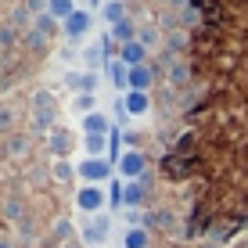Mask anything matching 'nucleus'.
Returning <instances> with one entry per match:
<instances>
[{
	"label": "nucleus",
	"instance_id": "nucleus-15",
	"mask_svg": "<svg viewBox=\"0 0 248 248\" xmlns=\"http://www.w3.org/2000/svg\"><path fill=\"white\" fill-rule=\"evenodd\" d=\"M108 76H112L115 90H130V65H123V62H108Z\"/></svg>",
	"mask_w": 248,
	"mask_h": 248
},
{
	"label": "nucleus",
	"instance_id": "nucleus-2",
	"mask_svg": "<svg viewBox=\"0 0 248 248\" xmlns=\"http://www.w3.org/2000/svg\"><path fill=\"white\" fill-rule=\"evenodd\" d=\"M76 169H79V176L87 184H97V187L105 184V180H112V173H115V166L108 158H83Z\"/></svg>",
	"mask_w": 248,
	"mask_h": 248
},
{
	"label": "nucleus",
	"instance_id": "nucleus-21",
	"mask_svg": "<svg viewBox=\"0 0 248 248\" xmlns=\"http://www.w3.org/2000/svg\"><path fill=\"white\" fill-rule=\"evenodd\" d=\"M105 54H108V50H105V44H93V47H87V54H83V58H87L90 72H93V68H97L101 62H105Z\"/></svg>",
	"mask_w": 248,
	"mask_h": 248
},
{
	"label": "nucleus",
	"instance_id": "nucleus-9",
	"mask_svg": "<svg viewBox=\"0 0 248 248\" xmlns=\"http://www.w3.org/2000/svg\"><path fill=\"white\" fill-rule=\"evenodd\" d=\"M68 87H72L76 93H93L97 90V72H90V68L87 72H72L68 76Z\"/></svg>",
	"mask_w": 248,
	"mask_h": 248
},
{
	"label": "nucleus",
	"instance_id": "nucleus-8",
	"mask_svg": "<svg viewBox=\"0 0 248 248\" xmlns=\"http://www.w3.org/2000/svg\"><path fill=\"white\" fill-rule=\"evenodd\" d=\"M123 108H126V115H144V112L151 108V97H148L144 90H126Z\"/></svg>",
	"mask_w": 248,
	"mask_h": 248
},
{
	"label": "nucleus",
	"instance_id": "nucleus-18",
	"mask_svg": "<svg viewBox=\"0 0 248 248\" xmlns=\"http://www.w3.org/2000/svg\"><path fill=\"white\" fill-rule=\"evenodd\" d=\"M76 11H79V7H76L72 0H50V7H47V15H54V18H62V22L72 18Z\"/></svg>",
	"mask_w": 248,
	"mask_h": 248
},
{
	"label": "nucleus",
	"instance_id": "nucleus-22",
	"mask_svg": "<svg viewBox=\"0 0 248 248\" xmlns=\"http://www.w3.org/2000/svg\"><path fill=\"white\" fill-rule=\"evenodd\" d=\"M76 173H79V169H72V166H68L65 158H58V162H54V180H62V184H68V180H72Z\"/></svg>",
	"mask_w": 248,
	"mask_h": 248
},
{
	"label": "nucleus",
	"instance_id": "nucleus-12",
	"mask_svg": "<svg viewBox=\"0 0 248 248\" xmlns=\"http://www.w3.org/2000/svg\"><path fill=\"white\" fill-rule=\"evenodd\" d=\"M83 148H87V158H105L108 133H87V137H83Z\"/></svg>",
	"mask_w": 248,
	"mask_h": 248
},
{
	"label": "nucleus",
	"instance_id": "nucleus-24",
	"mask_svg": "<svg viewBox=\"0 0 248 248\" xmlns=\"http://www.w3.org/2000/svg\"><path fill=\"white\" fill-rule=\"evenodd\" d=\"M36 32H44V36L54 32V15H40V18H36Z\"/></svg>",
	"mask_w": 248,
	"mask_h": 248
},
{
	"label": "nucleus",
	"instance_id": "nucleus-16",
	"mask_svg": "<svg viewBox=\"0 0 248 248\" xmlns=\"http://www.w3.org/2000/svg\"><path fill=\"white\" fill-rule=\"evenodd\" d=\"M123 248H148V230L144 227H126Z\"/></svg>",
	"mask_w": 248,
	"mask_h": 248
},
{
	"label": "nucleus",
	"instance_id": "nucleus-25",
	"mask_svg": "<svg viewBox=\"0 0 248 248\" xmlns=\"http://www.w3.org/2000/svg\"><path fill=\"white\" fill-rule=\"evenodd\" d=\"M140 223H144L140 209H126V227H140Z\"/></svg>",
	"mask_w": 248,
	"mask_h": 248
},
{
	"label": "nucleus",
	"instance_id": "nucleus-26",
	"mask_svg": "<svg viewBox=\"0 0 248 248\" xmlns=\"http://www.w3.org/2000/svg\"><path fill=\"white\" fill-rule=\"evenodd\" d=\"M0 248H11V245H7V241H0Z\"/></svg>",
	"mask_w": 248,
	"mask_h": 248
},
{
	"label": "nucleus",
	"instance_id": "nucleus-17",
	"mask_svg": "<svg viewBox=\"0 0 248 248\" xmlns=\"http://www.w3.org/2000/svg\"><path fill=\"white\" fill-rule=\"evenodd\" d=\"M101 18L105 22H112V25H119L126 18V7H123V0H108L105 7H101Z\"/></svg>",
	"mask_w": 248,
	"mask_h": 248
},
{
	"label": "nucleus",
	"instance_id": "nucleus-20",
	"mask_svg": "<svg viewBox=\"0 0 248 248\" xmlns=\"http://www.w3.org/2000/svg\"><path fill=\"white\" fill-rule=\"evenodd\" d=\"M123 191H126V180H123V176L108 184V205H112V209H119V205H123Z\"/></svg>",
	"mask_w": 248,
	"mask_h": 248
},
{
	"label": "nucleus",
	"instance_id": "nucleus-1",
	"mask_svg": "<svg viewBox=\"0 0 248 248\" xmlns=\"http://www.w3.org/2000/svg\"><path fill=\"white\" fill-rule=\"evenodd\" d=\"M105 205H108L105 187L87 184V187H79V191H76V209H79V212H90V216H97V212L105 209Z\"/></svg>",
	"mask_w": 248,
	"mask_h": 248
},
{
	"label": "nucleus",
	"instance_id": "nucleus-23",
	"mask_svg": "<svg viewBox=\"0 0 248 248\" xmlns=\"http://www.w3.org/2000/svg\"><path fill=\"white\" fill-rule=\"evenodd\" d=\"M93 105H97V101H93V93H79V97L72 101V108H76V112H83V115H90Z\"/></svg>",
	"mask_w": 248,
	"mask_h": 248
},
{
	"label": "nucleus",
	"instance_id": "nucleus-13",
	"mask_svg": "<svg viewBox=\"0 0 248 248\" xmlns=\"http://www.w3.org/2000/svg\"><path fill=\"white\" fill-rule=\"evenodd\" d=\"M151 83H155V72H151L148 65H137V68H130V90H144V93H148Z\"/></svg>",
	"mask_w": 248,
	"mask_h": 248
},
{
	"label": "nucleus",
	"instance_id": "nucleus-5",
	"mask_svg": "<svg viewBox=\"0 0 248 248\" xmlns=\"http://www.w3.org/2000/svg\"><path fill=\"white\" fill-rule=\"evenodd\" d=\"M90 25H93L90 11H76L72 18H65V22H62V29H65V36H68V40H79V36H87V32H90Z\"/></svg>",
	"mask_w": 248,
	"mask_h": 248
},
{
	"label": "nucleus",
	"instance_id": "nucleus-11",
	"mask_svg": "<svg viewBox=\"0 0 248 248\" xmlns=\"http://www.w3.org/2000/svg\"><path fill=\"white\" fill-rule=\"evenodd\" d=\"M140 205H144V180H126L123 209H140Z\"/></svg>",
	"mask_w": 248,
	"mask_h": 248
},
{
	"label": "nucleus",
	"instance_id": "nucleus-14",
	"mask_svg": "<svg viewBox=\"0 0 248 248\" xmlns=\"http://www.w3.org/2000/svg\"><path fill=\"white\" fill-rule=\"evenodd\" d=\"M83 130L87 133H112V123H108L105 112H90V115H83Z\"/></svg>",
	"mask_w": 248,
	"mask_h": 248
},
{
	"label": "nucleus",
	"instance_id": "nucleus-3",
	"mask_svg": "<svg viewBox=\"0 0 248 248\" xmlns=\"http://www.w3.org/2000/svg\"><path fill=\"white\" fill-rule=\"evenodd\" d=\"M115 173L123 176V180H144V155L133 151V148H126L123 158H119V166H115Z\"/></svg>",
	"mask_w": 248,
	"mask_h": 248
},
{
	"label": "nucleus",
	"instance_id": "nucleus-4",
	"mask_svg": "<svg viewBox=\"0 0 248 248\" xmlns=\"http://www.w3.org/2000/svg\"><path fill=\"white\" fill-rule=\"evenodd\" d=\"M54 97H50V93H36V97H32V119H36V126H47L54 123Z\"/></svg>",
	"mask_w": 248,
	"mask_h": 248
},
{
	"label": "nucleus",
	"instance_id": "nucleus-19",
	"mask_svg": "<svg viewBox=\"0 0 248 248\" xmlns=\"http://www.w3.org/2000/svg\"><path fill=\"white\" fill-rule=\"evenodd\" d=\"M133 36H137V29H133L130 18H123L119 25H112V40H119V44H133Z\"/></svg>",
	"mask_w": 248,
	"mask_h": 248
},
{
	"label": "nucleus",
	"instance_id": "nucleus-10",
	"mask_svg": "<svg viewBox=\"0 0 248 248\" xmlns=\"http://www.w3.org/2000/svg\"><path fill=\"white\" fill-rule=\"evenodd\" d=\"M47 148L54 151L58 158L68 155V151H72V133H68V130H50L47 133Z\"/></svg>",
	"mask_w": 248,
	"mask_h": 248
},
{
	"label": "nucleus",
	"instance_id": "nucleus-6",
	"mask_svg": "<svg viewBox=\"0 0 248 248\" xmlns=\"http://www.w3.org/2000/svg\"><path fill=\"white\" fill-rule=\"evenodd\" d=\"M108 230H112V219L101 212V216H93V219H90V227L83 230V241H87V245H105Z\"/></svg>",
	"mask_w": 248,
	"mask_h": 248
},
{
	"label": "nucleus",
	"instance_id": "nucleus-7",
	"mask_svg": "<svg viewBox=\"0 0 248 248\" xmlns=\"http://www.w3.org/2000/svg\"><path fill=\"white\" fill-rule=\"evenodd\" d=\"M119 62L130 65V68L144 65V62H148V47H144L140 40H133V44H123V47H119Z\"/></svg>",
	"mask_w": 248,
	"mask_h": 248
}]
</instances>
